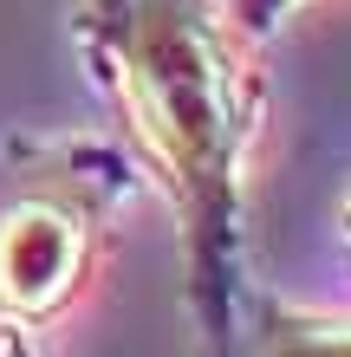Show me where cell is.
Listing matches in <instances>:
<instances>
[{"label": "cell", "instance_id": "1", "mask_svg": "<svg viewBox=\"0 0 351 357\" xmlns=\"http://www.w3.org/2000/svg\"><path fill=\"white\" fill-rule=\"evenodd\" d=\"M72 33L170 195L189 325L228 351L247 280V156L267 117L254 39L221 0H78Z\"/></svg>", "mask_w": 351, "mask_h": 357}, {"label": "cell", "instance_id": "2", "mask_svg": "<svg viewBox=\"0 0 351 357\" xmlns=\"http://www.w3.org/2000/svg\"><path fill=\"white\" fill-rule=\"evenodd\" d=\"M130 195L137 169L111 143H0V331H46L85 299Z\"/></svg>", "mask_w": 351, "mask_h": 357}, {"label": "cell", "instance_id": "3", "mask_svg": "<svg viewBox=\"0 0 351 357\" xmlns=\"http://www.w3.org/2000/svg\"><path fill=\"white\" fill-rule=\"evenodd\" d=\"M260 344L267 351H351V312L260 305Z\"/></svg>", "mask_w": 351, "mask_h": 357}, {"label": "cell", "instance_id": "4", "mask_svg": "<svg viewBox=\"0 0 351 357\" xmlns=\"http://www.w3.org/2000/svg\"><path fill=\"white\" fill-rule=\"evenodd\" d=\"M293 7H299V0H221V13H228L234 26H241L247 39H254V46H260V39L274 33V26H280V20L293 13Z\"/></svg>", "mask_w": 351, "mask_h": 357}, {"label": "cell", "instance_id": "5", "mask_svg": "<svg viewBox=\"0 0 351 357\" xmlns=\"http://www.w3.org/2000/svg\"><path fill=\"white\" fill-rule=\"evenodd\" d=\"M338 227H345V241H351V195H345V215H338Z\"/></svg>", "mask_w": 351, "mask_h": 357}]
</instances>
